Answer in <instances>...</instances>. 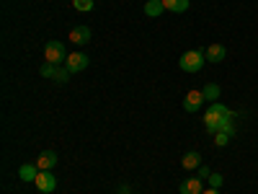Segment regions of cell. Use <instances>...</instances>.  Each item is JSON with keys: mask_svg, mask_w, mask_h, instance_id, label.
Segmentation results:
<instances>
[{"mask_svg": "<svg viewBox=\"0 0 258 194\" xmlns=\"http://www.w3.org/2000/svg\"><path fill=\"white\" fill-rule=\"evenodd\" d=\"M227 117H232V112L227 109L225 104H220V101L209 104V109L204 112V127H207V132L217 135L220 129H222V124H225V119H227Z\"/></svg>", "mask_w": 258, "mask_h": 194, "instance_id": "6da1fadb", "label": "cell"}, {"mask_svg": "<svg viewBox=\"0 0 258 194\" xmlns=\"http://www.w3.org/2000/svg\"><path fill=\"white\" fill-rule=\"evenodd\" d=\"M204 62H207V55H204L202 50H191V52L181 55V60H178V65H181L183 73H199V70L204 68Z\"/></svg>", "mask_w": 258, "mask_h": 194, "instance_id": "7a4b0ae2", "label": "cell"}, {"mask_svg": "<svg viewBox=\"0 0 258 194\" xmlns=\"http://www.w3.org/2000/svg\"><path fill=\"white\" fill-rule=\"evenodd\" d=\"M44 60L52 62V65H62V62H68V52H64V44L62 41H47V47H44Z\"/></svg>", "mask_w": 258, "mask_h": 194, "instance_id": "3957f363", "label": "cell"}, {"mask_svg": "<svg viewBox=\"0 0 258 194\" xmlns=\"http://www.w3.org/2000/svg\"><path fill=\"white\" fill-rule=\"evenodd\" d=\"M36 189L39 191H44V194H49V191H54L57 189V176L52 174V171H39V176H36Z\"/></svg>", "mask_w": 258, "mask_h": 194, "instance_id": "277c9868", "label": "cell"}, {"mask_svg": "<svg viewBox=\"0 0 258 194\" xmlns=\"http://www.w3.org/2000/svg\"><path fill=\"white\" fill-rule=\"evenodd\" d=\"M64 68H68L70 73H80L88 68V55H83V52H73L68 55V62H64Z\"/></svg>", "mask_w": 258, "mask_h": 194, "instance_id": "5b68a950", "label": "cell"}, {"mask_svg": "<svg viewBox=\"0 0 258 194\" xmlns=\"http://www.w3.org/2000/svg\"><path fill=\"white\" fill-rule=\"evenodd\" d=\"M202 104H204V93H202V91H188V93L183 96V109H186L188 114L199 112Z\"/></svg>", "mask_w": 258, "mask_h": 194, "instance_id": "8992f818", "label": "cell"}, {"mask_svg": "<svg viewBox=\"0 0 258 194\" xmlns=\"http://www.w3.org/2000/svg\"><path fill=\"white\" fill-rule=\"evenodd\" d=\"M181 194H202L204 191V179L199 176H191V179H183L181 186H178Z\"/></svg>", "mask_w": 258, "mask_h": 194, "instance_id": "52a82bcc", "label": "cell"}, {"mask_svg": "<svg viewBox=\"0 0 258 194\" xmlns=\"http://www.w3.org/2000/svg\"><path fill=\"white\" fill-rule=\"evenodd\" d=\"M36 166H39V171H52L57 166V153L54 150H44V153L36 158Z\"/></svg>", "mask_w": 258, "mask_h": 194, "instance_id": "ba28073f", "label": "cell"}, {"mask_svg": "<svg viewBox=\"0 0 258 194\" xmlns=\"http://www.w3.org/2000/svg\"><path fill=\"white\" fill-rule=\"evenodd\" d=\"M70 41H73V44H88V41H91V29L88 26H75L73 31H70Z\"/></svg>", "mask_w": 258, "mask_h": 194, "instance_id": "9c48e42d", "label": "cell"}, {"mask_svg": "<svg viewBox=\"0 0 258 194\" xmlns=\"http://www.w3.org/2000/svg\"><path fill=\"white\" fill-rule=\"evenodd\" d=\"M36 176H39V166H34V163H24V166L18 168V179H21V181L34 184V181H36Z\"/></svg>", "mask_w": 258, "mask_h": 194, "instance_id": "30bf717a", "label": "cell"}, {"mask_svg": "<svg viewBox=\"0 0 258 194\" xmlns=\"http://www.w3.org/2000/svg\"><path fill=\"white\" fill-rule=\"evenodd\" d=\"M204 55H207V62H222V60L227 57V50H225L222 44H209V47L204 50Z\"/></svg>", "mask_w": 258, "mask_h": 194, "instance_id": "8fae6325", "label": "cell"}, {"mask_svg": "<svg viewBox=\"0 0 258 194\" xmlns=\"http://www.w3.org/2000/svg\"><path fill=\"white\" fill-rule=\"evenodd\" d=\"M181 166H183L186 171H191V168H199V166H202V156L197 153V150H188V153L181 158Z\"/></svg>", "mask_w": 258, "mask_h": 194, "instance_id": "7c38bea8", "label": "cell"}, {"mask_svg": "<svg viewBox=\"0 0 258 194\" xmlns=\"http://www.w3.org/2000/svg\"><path fill=\"white\" fill-rule=\"evenodd\" d=\"M163 11H165L163 0H147V3H145V16H150V18L163 16Z\"/></svg>", "mask_w": 258, "mask_h": 194, "instance_id": "4fadbf2b", "label": "cell"}, {"mask_svg": "<svg viewBox=\"0 0 258 194\" xmlns=\"http://www.w3.org/2000/svg\"><path fill=\"white\" fill-rule=\"evenodd\" d=\"M202 93H204V101H209V104H214V101L222 96V91H220L217 83H207L204 88H202Z\"/></svg>", "mask_w": 258, "mask_h": 194, "instance_id": "5bb4252c", "label": "cell"}, {"mask_svg": "<svg viewBox=\"0 0 258 194\" xmlns=\"http://www.w3.org/2000/svg\"><path fill=\"white\" fill-rule=\"evenodd\" d=\"M163 6H165V11H170V13H183V11H188V0H163Z\"/></svg>", "mask_w": 258, "mask_h": 194, "instance_id": "9a60e30c", "label": "cell"}, {"mask_svg": "<svg viewBox=\"0 0 258 194\" xmlns=\"http://www.w3.org/2000/svg\"><path fill=\"white\" fill-rule=\"evenodd\" d=\"M70 75H73V73H70L68 68L57 65V70H54V80H57V83H68V80H70Z\"/></svg>", "mask_w": 258, "mask_h": 194, "instance_id": "2e32d148", "label": "cell"}, {"mask_svg": "<svg viewBox=\"0 0 258 194\" xmlns=\"http://www.w3.org/2000/svg\"><path fill=\"white\" fill-rule=\"evenodd\" d=\"M54 70H57V65H52V62H44V65L39 68V73L44 75V78H54Z\"/></svg>", "mask_w": 258, "mask_h": 194, "instance_id": "e0dca14e", "label": "cell"}, {"mask_svg": "<svg viewBox=\"0 0 258 194\" xmlns=\"http://www.w3.org/2000/svg\"><path fill=\"white\" fill-rule=\"evenodd\" d=\"M73 6H75L78 11H85V13H88V11H93V0H73Z\"/></svg>", "mask_w": 258, "mask_h": 194, "instance_id": "ac0fdd59", "label": "cell"}, {"mask_svg": "<svg viewBox=\"0 0 258 194\" xmlns=\"http://www.w3.org/2000/svg\"><path fill=\"white\" fill-rule=\"evenodd\" d=\"M207 181H209V186H212V189H220V186L225 184V179H222V174H212V176H209Z\"/></svg>", "mask_w": 258, "mask_h": 194, "instance_id": "d6986e66", "label": "cell"}, {"mask_svg": "<svg viewBox=\"0 0 258 194\" xmlns=\"http://www.w3.org/2000/svg\"><path fill=\"white\" fill-rule=\"evenodd\" d=\"M230 142V135L227 132H217V135H214V145H220V148H225Z\"/></svg>", "mask_w": 258, "mask_h": 194, "instance_id": "ffe728a7", "label": "cell"}, {"mask_svg": "<svg viewBox=\"0 0 258 194\" xmlns=\"http://www.w3.org/2000/svg\"><path fill=\"white\" fill-rule=\"evenodd\" d=\"M209 176H212V168H209V166H204V163H202V166H199V179H204V181H207V179H209Z\"/></svg>", "mask_w": 258, "mask_h": 194, "instance_id": "44dd1931", "label": "cell"}, {"mask_svg": "<svg viewBox=\"0 0 258 194\" xmlns=\"http://www.w3.org/2000/svg\"><path fill=\"white\" fill-rule=\"evenodd\" d=\"M202 194H220V189H204Z\"/></svg>", "mask_w": 258, "mask_h": 194, "instance_id": "7402d4cb", "label": "cell"}]
</instances>
